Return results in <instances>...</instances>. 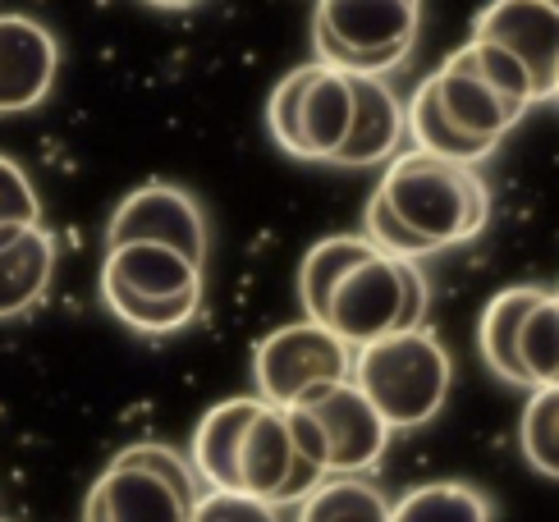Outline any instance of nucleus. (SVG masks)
<instances>
[{
    "label": "nucleus",
    "mask_w": 559,
    "mask_h": 522,
    "mask_svg": "<svg viewBox=\"0 0 559 522\" xmlns=\"http://www.w3.org/2000/svg\"><path fill=\"white\" fill-rule=\"evenodd\" d=\"M302 403L325 431V467L331 472H371L385 459V444H390V422L371 408V399L348 381H331V385H317L308 390Z\"/></svg>",
    "instance_id": "obj_7"
},
{
    "label": "nucleus",
    "mask_w": 559,
    "mask_h": 522,
    "mask_svg": "<svg viewBox=\"0 0 559 522\" xmlns=\"http://www.w3.org/2000/svg\"><path fill=\"white\" fill-rule=\"evenodd\" d=\"M308 74H312V64H302V69H289L285 79L275 83L271 92V102H266V129L275 138V147L302 161V138H298V102H302V87H308Z\"/></svg>",
    "instance_id": "obj_27"
},
{
    "label": "nucleus",
    "mask_w": 559,
    "mask_h": 522,
    "mask_svg": "<svg viewBox=\"0 0 559 522\" xmlns=\"http://www.w3.org/2000/svg\"><path fill=\"white\" fill-rule=\"evenodd\" d=\"M348 381L371 399V408L390 422V431H417L445 408L454 363L440 335L423 321L358 344L354 363H348Z\"/></svg>",
    "instance_id": "obj_2"
},
{
    "label": "nucleus",
    "mask_w": 559,
    "mask_h": 522,
    "mask_svg": "<svg viewBox=\"0 0 559 522\" xmlns=\"http://www.w3.org/2000/svg\"><path fill=\"white\" fill-rule=\"evenodd\" d=\"M367 252H377L367 234H331V239H321L308 257H302L298 298H302V312H308V321L325 317V298H331L335 280L354 266V261H362Z\"/></svg>",
    "instance_id": "obj_21"
},
{
    "label": "nucleus",
    "mask_w": 559,
    "mask_h": 522,
    "mask_svg": "<svg viewBox=\"0 0 559 522\" xmlns=\"http://www.w3.org/2000/svg\"><path fill=\"white\" fill-rule=\"evenodd\" d=\"M394 522H491L496 505L468 482H431L390 505Z\"/></svg>",
    "instance_id": "obj_22"
},
{
    "label": "nucleus",
    "mask_w": 559,
    "mask_h": 522,
    "mask_svg": "<svg viewBox=\"0 0 559 522\" xmlns=\"http://www.w3.org/2000/svg\"><path fill=\"white\" fill-rule=\"evenodd\" d=\"M202 482L189 459H179L170 444H129L115 454L97 486L87 490L83 518L87 522H183L193 518Z\"/></svg>",
    "instance_id": "obj_3"
},
{
    "label": "nucleus",
    "mask_w": 559,
    "mask_h": 522,
    "mask_svg": "<svg viewBox=\"0 0 559 522\" xmlns=\"http://www.w3.org/2000/svg\"><path fill=\"white\" fill-rule=\"evenodd\" d=\"M404 133L413 138V147H423V152H431V156H445V161H463V165L491 161L496 147H500V142H491V138L463 133V129L450 120L445 106H440V97H436L431 74L417 83L413 102L404 106Z\"/></svg>",
    "instance_id": "obj_19"
},
{
    "label": "nucleus",
    "mask_w": 559,
    "mask_h": 522,
    "mask_svg": "<svg viewBox=\"0 0 559 522\" xmlns=\"http://www.w3.org/2000/svg\"><path fill=\"white\" fill-rule=\"evenodd\" d=\"M473 37L509 51L537 87V106L559 97V5L555 0H491L473 19Z\"/></svg>",
    "instance_id": "obj_5"
},
{
    "label": "nucleus",
    "mask_w": 559,
    "mask_h": 522,
    "mask_svg": "<svg viewBox=\"0 0 559 522\" xmlns=\"http://www.w3.org/2000/svg\"><path fill=\"white\" fill-rule=\"evenodd\" d=\"M394 317H400V261L385 252H367L335 280L321 325H331L348 348H358L394 330Z\"/></svg>",
    "instance_id": "obj_8"
},
{
    "label": "nucleus",
    "mask_w": 559,
    "mask_h": 522,
    "mask_svg": "<svg viewBox=\"0 0 559 522\" xmlns=\"http://www.w3.org/2000/svg\"><path fill=\"white\" fill-rule=\"evenodd\" d=\"M60 41L28 14H0V115L37 110L56 87Z\"/></svg>",
    "instance_id": "obj_9"
},
{
    "label": "nucleus",
    "mask_w": 559,
    "mask_h": 522,
    "mask_svg": "<svg viewBox=\"0 0 559 522\" xmlns=\"http://www.w3.org/2000/svg\"><path fill=\"white\" fill-rule=\"evenodd\" d=\"M362 225H367V239H371V248L377 252H385V257H431L436 248L423 239L417 229H408L400 216H394V206L381 198V193H371L367 198V211H362Z\"/></svg>",
    "instance_id": "obj_28"
},
{
    "label": "nucleus",
    "mask_w": 559,
    "mask_h": 522,
    "mask_svg": "<svg viewBox=\"0 0 559 522\" xmlns=\"http://www.w3.org/2000/svg\"><path fill=\"white\" fill-rule=\"evenodd\" d=\"M423 0H317L312 28L354 51H385V46H417Z\"/></svg>",
    "instance_id": "obj_11"
},
{
    "label": "nucleus",
    "mask_w": 559,
    "mask_h": 522,
    "mask_svg": "<svg viewBox=\"0 0 559 522\" xmlns=\"http://www.w3.org/2000/svg\"><path fill=\"white\" fill-rule=\"evenodd\" d=\"M354 120V92H348V74L331 64H312L308 87H302L298 102V138H302V161L331 165V156L340 152V142Z\"/></svg>",
    "instance_id": "obj_15"
},
{
    "label": "nucleus",
    "mask_w": 559,
    "mask_h": 522,
    "mask_svg": "<svg viewBox=\"0 0 559 522\" xmlns=\"http://www.w3.org/2000/svg\"><path fill=\"white\" fill-rule=\"evenodd\" d=\"M41 221V198L19 161L0 156V225H33Z\"/></svg>",
    "instance_id": "obj_30"
},
{
    "label": "nucleus",
    "mask_w": 559,
    "mask_h": 522,
    "mask_svg": "<svg viewBox=\"0 0 559 522\" xmlns=\"http://www.w3.org/2000/svg\"><path fill=\"white\" fill-rule=\"evenodd\" d=\"M431 83H436V97H440V106H445V115L463 133H473V138L500 142L532 110V106H523L514 97H504V92H496L459 51L436 69Z\"/></svg>",
    "instance_id": "obj_13"
},
{
    "label": "nucleus",
    "mask_w": 559,
    "mask_h": 522,
    "mask_svg": "<svg viewBox=\"0 0 559 522\" xmlns=\"http://www.w3.org/2000/svg\"><path fill=\"white\" fill-rule=\"evenodd\" d=\"M133 239H152V244H170L198 266H206V216L198 198L179 183H143L115 206V216L106 225V248L115 244H133Z\"/></svg>",
    "instance_id": "obj_6"
},
{
    "label": "nucleus",
    "mask_w": 559,
    "mask_h": 522,
    "mask_svg": "<svg viewBox=\"0 0 559 522\" xmlns=\"http://www.w3.org/2000/svg\"><path fill=\"white\" fill-rule=\"evenodd\" d=\"M400 261V317H394V330H408V325H423L427 321V302H431V289L423 271H417L413 257H394Z\"/></svg>",
    "instance_id": "obj_31"
},
{
    "label": "nucleus",
    "mask_w": 559,
    "mask_h": 522,
    "mask_svg": "<svg viewBox=\"0 0 559 522\" xmlns=\"http://www.w3.org/2000/svg\"><path fill=\"white\" fill-rule=\"evenodd\" d=\"M56 275V234L41 221L0 225V321H14L46 298Z\"/></svg>",
    "instance_id": "obj_14"
},
{
    "label": "nucleus",
    "mask_w": 559,
    "mask_h": 522,
    "mask_svg": "<svg viewBox=\"0 0 559 522\" xmlns=\"http://www.w3.org/2000/svg\"><path fill=\"white\" fill-rule=\"evenodd\" d=\"M459 56L468 60L496 92H504V97H514V102H523V106H537V87H532L527 69H523L514 56H509V51H500V46H491V41L468 37V41L459 46Z\"/></svg>",
    "instance_id": "obj_26"
},
{
    "label": "nucleus",
    "mask_w": 559,
    "mask_h": 522,
    "mask_svg": "<svg viewBox=\"0 0 559 522\" xmlns=\"http://www.w3.org/2000/svg\"><path fill=\"white\" fill-rule=\"evenodd\" d=\"M377 193L436 252L473 244L491 221V188L477 175V165L431 156L423 147L394 152Z\"/></svg>",
    "instance_id": "obj_1"
},
{
    "label": "nucleus",
    "mask_w": 559,
    "mask_h": 522,
    "mask_svg": "<svg viewBox=\"0 0 559 522\" xmlns=\"http://www.w3.org/2000/svg\"><path fill=\"white\" fill-rule=\"evenodd\" d=\"M354 348H348L331 325L321 321H298L280 325L252 353V381H258V399L285 408V403L302 399L317 385H331L348 376Z\"/></svg>",
    "instance_id": "obj_4"
},
{
    "label": "nucleus",
    "mask_w": 559,
    "mask_h": 522,
    "mask_svg": "<svg viewBox=\"0 0 559 522\" xmlns=\"http://www.w3.org/2000/svg\"><path fill=\"white\" fill-rule=\"evenodd\" d=\"M527 408H523V426H519V436H523V454L527 463L542 472L546 482L559 477V390L555 385H537V390H527Z\"/></svg>",
    "instance_id": "obj_25"
},
{
    "label": "nucleus",
    "mask_w": 559,
    "mask_h": 522,
    "mask_svg": "<svg viewBox=\"0 0 559 522\" xmlns=\"http://www.w3.org/2000/svg\"><path fill=\"white\" fill-rule=\"evenodd\" d=\"M348 92H354V120H348V133L331 165L367 170V165H381L404 147V106L385 74H348Z\"/></svg>",
    "instance_id": "obj_10"
},
{
    "label": "nucleus",
    "mask_w": 559,
    "mask_h": 522,
    "mask_svg": "<svg viewBox=\"0 0 559 522\" xmlns=\"http://www.w3.org/2000/svg\"><path fill=\"white\" fill-rule=\"evenodd\" d=\"M514 348H519V363L527 371L532 390L559 385V298H555V289H546L527 307V317L519 321Z\"/></svg>",
    "instance_id": "obj_24"
},
{
    "label": "nucleus",
    "mask_w": 559,
    "mask_h": 522,
    "mask_svg": "<svg viewBox=\"0 0 559 522\" xmlns=\"http://www.w3.org/2000/svg\"><path fill=\"white\" fill-rule=\"evenodd\" d=\"M546 289L542 284H514V289H500L481 312V325H477V348H481V363L491 367V376H500L504 385H519V390H532L527 371L519 363V321L527 317V307L537 302Z\"/></svg>",
    "instance_id": "obj_17"
},
{
    "label": "nucleus",
    "mask_w": 559,
    "mask_h": 522,
    "mask_svg": "<svg viewBox=\"0 0 559 522\" xmlns=\"http://www.w3.org/2000/svg\"><path fill=\"white\" fill-rule=\"evenodd\" d=\"M206 266L175 252L170 244H152V239H133V244H115L106 248L102 261V294H147V298H166L183 289H202Z\"/></svg>",
    "instance_id": "obj_12"
},
{
    "label": "nucleus",
    "mask_w": 559,
    "mask_h": 522,
    "mask_svg": "<svg viewBox=\"0 0 559 522\" xmlns=\"http://www.w3.org/2000/svg\"><path fill=\"white\" fill-rule=\"evenodd\" d=\"M102 302L138 335H179L202 317V289H183L166 298L147 294H102Z\"/></svg>",
    "instance_id": "obj_23"
},
{
    "label": "nucleus",
    "mask_w": 559,
    "mask_h": 522,
    "mask_svg": "<svg viewBox=\"0 0 559 522\" xmlns=\"http://www.w3.org/2000/svg\"><path fill=\"white\" fill-rule=\"evenodd\" d=\"M193 518L198 522H275L280 509L271 500L252 490H239V486H206V495H198L193 505Z\"/></svg>",
    "instance_id": "obj_29"
},
{
    "label": "nucleus",
    "mask_w": 559,
    "mask_h": 522,
    "mask_svg": "<svg viewBox=\"0 0 559 522\" xmlns=\"http://www.w3.org/2000/svg\"><path fill=\"white\" fill-rule=\"evenodd\" d=\"M294 463V444H289V426H285V408L262 399V408L252 413V422L243 426L239 440V490H252L271 500L285 482V472Z\"/></svg>",
    "instance_id": "obj_18"
},
{
    "label": "nucleus",
    "mask_w": 559,
    "mask_h": 522,
    "mask_svg": "<svg viewBox=\"0 0 559 522\" xmlns=\"http://www.w3.org/2000/svg\"><path fill=\"white\" fill-rule=\"evenodd\" d=\"M302 522H390V500L362 472H325L298 500Z\"/></svg>",
    "instance_id": "obj_20"
},
{
    "label": "nucleus",
    "mask_w": 559,
    "mask_h": 522,
    "mask_svg": "<svg viewBox=\"0 0 559 522\" xmlns=\"http://www.w3.org/2000/svg\"><path fill=\"white\" fill-rule=\"evenodd\" d=\"M262 408V399H225L216 408H206V417L193 431V472L202 486H239V440L252 413Z\"/></svg>",
    "instance_id": "obj_16"
},
{
    "label": "nucleus",
    "mask_w": 559,
    "mask_h": 522,
    "mask_svg": "<svg viewBox=\"0 0 559 522\" xmlns=\"http://www.w3.org/2000/svg\"><path fill=\"white\" fill-rule=\"evenodd\" d=\"M143 5H152V10H189V5H198V0H143Z\"/></svg>",
    "instance_id": "obj_32"
}]
</instances>
